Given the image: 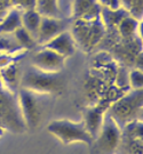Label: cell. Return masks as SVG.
I'll return each instance as SVG.
<instances>
[{
	"instance_id": "obj_1",
	"label": "cell",
	"mask_w": 143,
	"mask_h": 154,
	"mask_svg": "<svg viewBox=\"0 0 143 154\" xmlns=\"http://www.w3.org/2000/svg\"><path fill=\"white\" fill-rule=\"evenodd\" d=\"M143 89H129L108 107L106 113L118 126L122 127L134 120H142Z\"/></svg>"
},
{
	"instance_id": "obj_2",
	"label": "cell",
	"mask_w": 143,
	"mask_h": 154,
	"mask_svg": "<svg viewBox=\"0 0 143 154\" xmlns=\"http://www.w3.org/2000/svg\"><path fill=\"white\" fill-rule=\"evenodd\" d=\"M60 73L61 72H44L33 67L32 65L29 66L21 75L20 88L27 89L39 95H53L61 93L63 88V81Z\"/></svg>"
},
{
	"instance_id": "obj_3",
	"label": "cell",
	"mask_w": 143,
	"mask_h": 154,
	"mask_svg": "<svg viewBox=\"0 0 143 154\" xmlns=\"http://www.w3.org/2000/svg\"><path fill=\"white\" fill-rule=\"evenodd\" d=\"M47 130L55 136L61 143L69 145L73 143H84L91 145L93 138L88 134L84 122H75L68 119L53 120L47 125Z\"/></svg>"
},
{
	"instance_id": "obj_4",
	"label": "cell",
	"mask_w": 143,
	"mask_h": 154,
	"mask_svg": "<svg viewBox=\"0 0 143 154\" xmlns=\"http://www.w3.org/2000/svg\"><path fill=\"white\" fill-rule=\"evenodd\" d=\"M75 42L84 50H92L101 41L105 33V25L102 20L95 21H81L75 20L70 30Z\"/></svg>"
},
{
	"instance_id": "obj_5",
	"label": "cell",
	"mask_w": 143,
	"mask_h": 154,
	"mask_svg": "<svg viewBox=\"0 0 143 154\" xmlns=\"http://www.w3.org/2000/svg\"><path fill=\"white\" fill-rule=\"evenodd\" d=\"M120 137L121 128L112 119V116L105 113L99 134L89 145L91 154H115Z\"/></svg>"
},
{
	"instance_id": "obj_6",
	"label": "cell",
	"mask_w": 143,
	"mask_h": 154,
	"mask_svg": "<svg viewBox=\"0 0 143 154\" xmlns=\"http://www.w3.org/2000/svg\"><path fill=\"white\" fill-rule=\"evenodd\" d=\"M38 96L39 94L23 88H20L17 91L20 112L24 125L29 129L37 128L41 120V109L38 102Z\"/></svg>"
},
{
	"instance_id": "obj_7",
	"label": "cell",
	"mask_w": 143,
	"mask_h": 154,
	"mask_svg": "<svg viewBox=\"0 0 143 154\" xmlns=\"http://www.w3.org/2000/svg\"><path fill=\"white\" fill-rule=\"evenodd\" d=\"M65 60L66 58L56 54L55 51L41 46V48L32 55L31 63L33 67L38 69L40 71L57 73L63 70Z\"/></svg>"
},
{
	"instance_id": "obj_8",
	"label": "cell",
	"mask_w": 143,
	"mask_h": 154,
	"mask_svg": "<svg viewBox=\"0 0 143 154\" xmlns=\"http://www.w3.org/2000/svg\"><path fill=\"white\" fill-rule=\"evenodd\" d=\"M110 104H108L104 100H100L99 103L92 105L85 110L84 113V126L86 128L88 134L91 135V137L95 138L99 134L100 129L102 127L103 120H104V116L106 113L108 107Z\"/></svg>"
},
{
	"instance_id": "obj_9",
	"label": "cell",
	"mask_w": 143,
	"mask_h": 154,
	"mask_svg": "<svg viewBox=\"0 0 143 154\" xmlns=\"http://www.w3.org/2000/svg\"><path fill=\"white\" fill-rule=\"evenodd\" d=\"M101 11L99 0H72L70 14L73 20L95 21L101 18Z\"/></svg>"
},
{
	"instance_id": "obj_10",
	"label": "cell",
	"mask_w": 143,
	"mask_h": 154,
	"mask_svg": "<svg viewBox=\"0 0 143 154\" xmlns=\"http://www.w3.org/2000/svg\"><path fill=\"white\" fill-rule=\"evenodd\" d=\"M68 30L64 21L62 18L57 17H50V16H43L41 23L39 26L38 33H37V45L43 46L50 39L56 37L61 32Z\"/></svg>"
},
{
	"instance_id": "obj_11",
	"label": "cell",
	"mask_w": 143,
	"mask_h": 154,
	"mask_svg": "<svg viewBox=\"0 0 143 154\" xmlns=\"http://www.w3.org/2000/svg\"><path fill=\"white\" fill-rule=\"evenodd\" d=\"M43 47L55 51L56 54L63 56L64 58L72 56L77 50V45L75 42V39L72 37L70 30L61 32L60 34H57L56 37L43 45Z\"/></svg>"
},
{
	"instance_id": "obj_12",
	"label": "cell",
	"mask_w": 143,
	"mask_h": 154,
	"mask_svg": "<svg viewBox=\"0 0 143 154\" xmlns=\"http://www.w3.org/2000/svg\"><path fill=\"white\" fill-rule=\"evenodd\" d=\"M21 75L22 74H20V67L17 63H13L11 65L0 69V83L8 93L17 95V91L20 89Z\"/></svg>"
},
{
	"instance_id": "obj_13",
	"label": "cell",
	"mask_w": 143,
	"mask_h": 154,
	"mask_svg": "<svg viewBox=\"0 0 143 154\" xmlns=\"http://www.w3.org/2000/svg\"><path fill=\"white\" fill-rule=\"evenodd\" d=\"M22 26V11L15 7L9 8L5 18L0 22V34H13Z\"/></svg>"
},
{
	"instance_id": "obj_14",
	"label": "cell",
	"mask_w": 143,
	"mask_h": 154,
	"mask_svg": "<svg viewBox=\"0 0 143 154\" xmlns=\"http://www.w3.org/2000/svg\"><path fill=\"white\" fill-rule=\"evenodd\" d=\"M115 154H143V138L128 137L121 134Z\"/></svg>"
},
{
	"instance_id": "obj_15",
	"label": "cell",
	"mask_w": 143,
	"mask_h": 154,
	"mask_svg": "<svg viewBox=\"0 0 143 154\" xmlns=\"http://www.w3.org/2000/svg\"><path fill=\"white\" fill-rule=\"evenodd\" d=\"M43 15L37 9H29L22 11V28L30 32L34 38H37L39 26L41 23ZM37 41V40H36Z\"/></svg>"
},
{
	"instance_id": "obj_16",
	"label": "cell",
	"mask_w": 143,
	"mask_h": 154,
	"mask_svg": "<svg viewBox=\"0 0 143 154\" xmlns=\"http://www.w3.org/2000/svg\"><path fill=\"white\" fill-rule=\"evenodd\" d=\"M129 13L125 11L124 8L119 9H110L105 6H102V11H101V20L104 23L105 28L108 26H117L120 21L125 16H127Z\"/></svg>"
},
{
	"instance_id": "obj_17",
	"label": "cell",
	"mask_w": 143,
	"mask_h": 154,
	"mask_svg": "<svg viewBox=\"0 0 143 154\" xmlns=\"http://www.w3.org/2000/svg\"><path fill=\"white\" fill-rule=\"evenodd\" d=\"M141 24H142V20H136L135 17L131 16L129 14L125 16L120 21V23L117 25V28L120 32L121 37L124 38H131L134 34H136V32L141 31Z\"/></svg>"
},
{
	"instance_id": "obj_18",
	"label": "cell",
	"mask_w": 143,
	"mask_h": 154,
	"mask_svg": "<svg viewBox=\"0 0 143 154\" xmlns=\"http://www.w3.org/2000/svg\"><path fill=\"white\" fill-rule=\"evenodd\" d=\"M36 9L43 16L62 18V9L60 7V0H37Z\"/></svg>"
},
{
	"instance_id": "obj_19",
	"label": "cell",
	"mask_w": 143,
	"mask_h": 154,
	"mask_svg": "<svg viewBox=\"0 0 143 154\" xmlns=\"http://www.w3.org/2000/svg\"><path fill=\"white\" fill-rule=\"evenodd\" d=\"M14 38L16 39L17 44L20 45V47L24 50H30L34 48L37 46V41H36V38L33 37L30 32H28L24 28L17 29L15 32L13 33Z\"/></svg>"
},
{
	"instance_id": "obj_20",
	"label": "cell",
	"mask_w": 143,
	"mask_h": 154,
	"mask_svg": "<svg viewBox=\"0 0 143 154\" xmlns=\"http://www.w3.org/2000/svg\"><path fill=\"white\" fill-rule=\"evenodd\" d=\"M13 34H0V54H14L22 51Z\"/></svg>"
},
{
	"instance_id": "obj_21",
	"label": "cell",
	"mask_w": 143,
	"mask_h": 154,
	"mask_svg": "<svg viewBox=\"0 0 143 154\" xmlns=\"http://www.w3.org/2000/svg\"><path fill=\"white\" fill-rule=\"evenodd\" d=\"M128 85L131 89H143V73L141 69H133L128 72Z\"/></svg>"
},
{
	"instance_id": "obj_22",
	"label": "cell",
	"mask_w": 143,
	"mask_h": 154,
	"mask_svg": "<svg viewBox=\"0 0 143 154\" xmlns=\"http://www.w3.org/2000/svg\"><path fill=\"white\" fill-rule=\"evenodd\" d=\"M13 7H15L20 11H29V9H36L37 0H11Z\"/></svg>"
},
{
	"instance_id": "obj_23",
	"label": "cell",
	"mask_w": 143,
	"mask_h": 154,
	"mask_svg": "<svg viewBox=\"0 0 143 154\" xmlns=\"http://www.w3.org/2000/svg\"><path fill=\"white\" fill-rule=\"evenodd\" d=\"M8 11H9V8H8V7H5V6L0 5V22L5 18V16L7 15Z\"/></svg>"
},
{
	"instance_id": "obj_24",
	"label": "cell",
	"mask_w": 143,
	"mask_h": 154,
	"mask_svg": "<svg viewBox=\"0 0 143 154\" xmlns=\"http://www.w3.org/2000/svg\"><path fill=\"white\" fill-rule=\"evenodd\" d=\"M131 2H132V0H120V4H121V7L125 9V11H129V7H131Z\"/></svg>"
}]
</instances>
